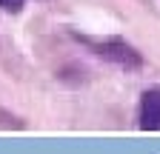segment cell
<instances>
[{"mask_svg": "<svg viewBox=\"0 0 160 154\" xmlns=\"http://www.w3.org/2000/svg\"><path fill=\"white\" fill-rule=\"evenodd\" d=\"M77 40L83 43L92 54H97L100 60H106L117 69H126V71H137L143 69V54H140L132 43L120 40V37H103V40H92V37H80Z\"/></svg>", "mask_w": 160, "mask_h": 154, "instance_id": "cell-1", "label": "cell"}, {"mask_svg": "<svg viewBox=\"0 0 160 154\" xmlns=\"http://www.w3.org/2000/svg\"><path fill=\"white\" fill-rule=\"evenodd\" d=\"M137 123L143 131H160V86H152L143 91L137 108Z\"/></svg>", "mask_w": 160, "mask_h": 154, "instance_id": "cell-2", "label": "cell"}, {"mask_svg": "<svg viewBox=\"0 0 160 154\" xmlns=\"http://www.w3.org/2000/svg\"><path fill=\"white\" fill-rule=\"evenodd\" d=\"M23 3H26V0H0V9H3V12H12V14H17L20 9H23Z\"/></svg>", "mask_w": 160, "mask_h": 154, "instance_id": "cell-3", "label": "cell"}]
</instances>
